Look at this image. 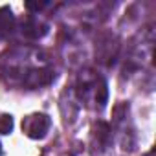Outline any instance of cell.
Masks as SVG:
<instances>
[{"label":"cell","mask_w":156,"mask_h":156,"mask_svg":"<svg viewBox=\"0 0 156 156\" xmlns=\"http://www.w3.org/2000/svg\"><path fill=\"white\" fill-rule=\"evenodd\" d=\"M50 125H51V121L46 114H33L22 121V129L31 140H42L48 134Z\"/></svg>","instance_id":"obj_1"},{"label":"cell","mask_w":156,"mask_h":156,"mask_svg":"<svg viewBox=\"0 0 156 156\" xmlns=\"http://www.w3.org/2000/svg\"><path fill=\"white\" fill-rule=\"evenodd\" d=\"M13 26V13L9 8H0V41H2Z\"/></svg>","instance_id":"obj_2"},{"label":"cell","mask_w":156,"mask_h":156,"mask_svg":"<svg viewBox=\"0 0 156 156\" xmlns=\"http://www.w3.org/2000/svg\"><path fill=\"white\" fill-rule=\"evenodd\" d=\"M13 130V118L9 114L0 116V134H9Z\"/></svg>","instance_id":"obj_3"},{"label":"cell","mask_w":156,"mask_h":156,"mask_svg":"<svg viewBox=\"0 0 156 156\" xmlns=\"http://www.w3.org/2000/svg\"><path fill=\"white\" fill-rule=\"evenodd\" d=\"M44 6H48V2H42V4H33V2H28V4H26V8H28V9H42Z\"/></svg>","instance_id":"obj_4"},{"label":"cell","mask_w":156,"mask_h":156,"mask_svg":"<svg viewBox=\"0 0 156 156\" xmlns=\"http://www.w3.org/2000/svg\"><path fill=\"white\" fill-rule=\"evenodd\" d=\"M0 154H2V147H0Z\"/></svg>","instance_id":"obj_5"}]
</instances>
